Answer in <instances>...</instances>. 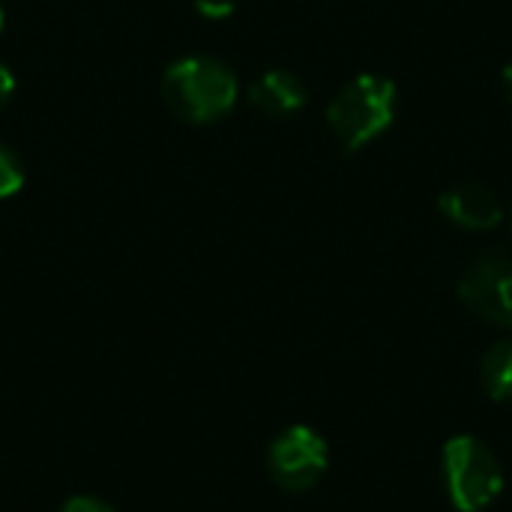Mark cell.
Masks as SVG:
<instances>
[{"label":"cell","instance_id":"1","mask_svg":"<svg viewBox=\"0 0 512 512\" xmlns=\"http://www.w3.org/2000/svg\"><path fill=\"white\" fill-rule=\"evenodd\" d=\"M399 111V87L375 72L351 78L327 105V126L345 150H363L381 138Z\"/></svg>","mask_w":512,"mask_h":512},{"label":"cell","instance_id":"2","mask_svg":"<svg viewBox=\"0 0 512 512\" xmlns=\"http://www.w3.org/2000/svg\"><path fill=\"white\" fill-rule=\"evenodd\" d=\"M165 105L186 123H213L237 102L234 72L213 57H183L162 75Z\"/></svg>","mask_w":512,"mask_h":512},{"label":"cell","instance_id":"3","mask_svg":"<svg viewBox=\"0 0 512 512\" xmlns=\"http://www.w3.org/2000/svg\"><path fill=\"white\" fill-rule=\"evenodd\" d=\"M444 483L459 512L486 510L504 489L498 456L474 435H456L444 447Z\"/></svg>","mask_w":512,"mask_h":512},{"label":"cell","instance_id":"4","mask_svg":"<svg viewBox=\"0 0 512 512\" xmlns=\"http://www.w3.org/2000/svg\"><path fill=\"white\" fill-rule=\"evenodd\" d=\"M327 462H330L327 441L315 429H309V426L285 429L270 444V453H267L270 477L285 492H306V489H312L324 477Z\"/></svg>","mask_w":512,"mask_h":512},{"label":"cell","instance_id":"5","mask_svg":"<svg viewBox=\"0 0 512 512\" xmlns=\"http://www.w3.org/2000/svg\"><path fill=\"white\" fill-rule=\"evenodd\" d=\"M459 300L483 321L512 330V258L483 255L459 279Z\"/></svg>","mask_w":512,"mask_h":512},{"label":"cell","instance_id":"6","mask_svg":"<svg viewBox=\"0 0 512 512\" xmlns=\"http://www.w3.org/2000/svg\"><path fill=\"white\" fill-rule=\"evenodd\" d=\"M438 210L444 213L447 222H453L465 231H489V228L501 225V219H504L501 198L483 183L450 186L438 198Z\"/></svg>","mask_w":512,"mask_h":512},{"label":"cell","instance_id":"7","mask_svg":"<svg viewBox=\"0 0 512 512\" xmlns=\"http://www.w3.org/2000/svg\"><path fill=\"white\" fill-rule=\"evenodd\" d=\"M249 102L264 117L282 120L306 105V84L288 69H270L258 75L249 87Z\"/></svg>","mask_w":512,"mask_h":512},{"label":"cell","instance_id":"8","mask_svg":"<svg viewBox=\"0 0 512 512\" xmlns=\"http://www.w3.org/2000/svg\"><path fill=\"white\" fill-rule=\"evenodd\" d=\"M480 378H483V387H486L489 399L512 402V339L492 345L483 354Z\"/></svg>","mask_w":512,"mask_h":512},{"label":"cell","instance_id":"9","mask_svg":"<svg viewBox=\"0 0 512 512\" xmlns=\"http://www.w3.org/2000/svg\"><path fill=\"white\" fill-rule=\"evenodd\" d=\"M24 183V171H21V162L18 156L0 144V198H9L21 189Z\"/></svg>","mask_w":512,"mask_h":512},{"label":"cell","instance_id":"10","mask_svg":"<svg viewBox=\"0 0 512 512\" xmlns=\"http://www.w3.org/2000/svg\"><path fill=\"white\" fill-rule=\"evenodd\" d=\"M192 3H195V9H198L201 15H207V18H225V15H231V12L237 9L240 0H192Z\"/></svg>","mask_w":512,"mask_h":512},{"label":"cell","instance_id":"11","mask_svg":"<svg viewBox=\"0 0 512 512\" xmlns=\"http://www.w3.org/2000/svg\"><path fill=\"white\" fill-rule=\"evenodd\" d=\"M60 512H114L105 501H99V498H90V495H78V498H69L66 504H63V510Z\"/></svg>","mask_w":512,"mask_h":512},{"label":"cell","instance_id":"12","mask_svg":"<svg viewBox=\"0 0 512 512\" xmlns=\"http://www.w3.org/2000/svg\"><path fill=\"white\" fill-rule=\"evenodd\" d=\"M12 90H15V81H12V72L0 63V108L9 102V96H12Z\"/></svg>","mask_w":512,"mask_h":512},{"label":"cell","instance_id":"13","mask_svg":"<svg viewBox=\"0 0 512 512\" xmlns=\"http://www.w3.org/2000/svg\"><path fill=\"white\" fill-rule=\"evenodd\" d=\"M504 90H507V99L512 102V63L504 69Z\"/></svg>","mask_w":512,"mask_h":512},{"label":"cell","instance_id":"14","mask_svg":"<svg viewBox=\"0 0 512 512\" xmlns=\"http://www.w3.org/2000/svg\"><path fill=\"white\" fill-rule=\"evenodd\" d=\"M0 33H3V9H0Z\"/></svg>","mask_w":512,"mask_h":512}]
</instances>
